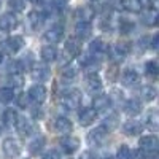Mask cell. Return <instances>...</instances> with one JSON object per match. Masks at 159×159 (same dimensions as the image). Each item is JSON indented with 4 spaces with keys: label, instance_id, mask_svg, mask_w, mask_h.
Segmentation results:
<instances>
[{
    "label": "cell",
    "instance_id": "1",
    "mask_svg": "<svg viewBox=\"0 0 159 159\" xmlns=\"http://www.w3.org/2000/svg\"><path fill=\"white\" fill-rule=\"evenodd\" d=\"M81 103V96H80V91L76 89H72V91H67L65 94H62L61 97V105L67 110H75L80 107Z\"/></svg>",
    "mask_w": 159,
    "mask_h": 159
},
{
    "label": "cell",
    "instance_id": "2",
    "mask_svg": "<svg viewBox=\"0 0 159 159\" xmlns=\"http://www.w3.org/2000/svg\"><path fill=\"white\" fill-rule=\"evenodd\" d=\"M107 137H108V132L105 130L102 126H99V127H96L94 130L89 132L88 143L91 145V147H100V145H103V142L107 140Z\"/></svg>",
    "mask_w": 159,
    "mask_h": 159
},
{
    "label": "cell",
    "instance_id": "3",
    "mask_svg": "<svg viewBox=\"0 0 159 159\" xmlns=\"http://www.w3.org/2000/svg\"><path fill=\"white\" fill-rule=\"evenodd\" d=\"M46 96H48V92H46V88H45L43 84H34V86L29 89V92H27L29 100L35 102L37 105L43 103V102L46 100Z\"/></svg>",
    "mask_w": 159,
    "mask_h": 159
},
{
    "label": "cell",
    "instance_id": "4",
    "mask_svg": "<svg viewBox=\"0 0 159 159\" xmlns=\"http://www.w3.org/2000/svg\"><path fill=\"white\" fill-rule=\"evenodd\" d=\"M139 147H140V151H147V153H151L154 154L159 148V140L156 135H147V137H142L140 142H139Z\"/></svg>",
    "mask_w": 159,
    "mask_h": 159
},
{
    "label": "cell",
    "instance_id": "5",
    "mask_svg": "<svg viewBox=\"0 0 159 159\" xmlns=\"http://www.w3.org/2000/svg\"><path fill=\"white\" fill-rule=\"evenodd\" d=\"M24 46V38L22 37H8L3 42V49L8 54H16L19 49Z\"/></svg>",
    "mask_w": 159,
    "mask_h": 159
},
{
    "label": "cell",
    "instance_id": "6",
    "mask_svg": "<svg viewBox=\"0 0 159 159\" xmlns=\"http://www.w3.org/2000/svg\"><path fill=\"white\" fill-rule=\"evenodd\" d=\"M3 153L8 157H18L21 154V143L16 139H7L3 142Z\"/></svg>",
    "mask_w": 159,
    "mask_h": 159
},
{
    "label": "cell",
    "instance_id": "7",
    "mask_svg": "<svg viewBox=\"0 0 159 159\" xmlns=\"http://www.w3.org/2000/svg\"><path fill=\"white\" fill-rule=\"evenodd\" d=\"M111 105V97L107 96V94H99L92 99V110L96 113L97 111H105L107 108H110Z\"/></svg>",
    "mask_w": 159,
    "mask_h": 159
},
{
    "label": "cell",
    "instance_id": "8",
    "mask_svg": "<svg viewBox=\"0 0 159 159\" xmlns=\"http://www.w3.org/2000/svg\"><path fill=\"white\" fill-rule=\"evenodd\" d=\"M62 38H64V29L61 27V25H52V27H49L45 32V40L51 45L59 43Z\"/></svg>",
    "mask_w": 159,
    "mask_h": 159
},
{
    "label": "cell",
    "instance_id": "9",
    "mask_svg": "<svg viewBox=\"0 0 159 159\" xmlns=\"http://www.w3.org/2000/svg\"><path fill=\"white\" fill-rule=\"evenodd\" d=\"M86 89L92 92V94H96V92L102 89V80L97 75V72H91L86 75Z\"/></svg>",
    "mask_w": 159,
    "mask_h": 159
},
{
    "label": "cell",
    "instance_id": "10",
    "mask_svg": "<svg viewBox=\"0 0 159 159\" xmlns=\"http://www.w3.org/2000/svg\"><path fill=\"white\" fill-rule=\"evenodd\" d=\"M18 27V18L13 15V13H5V15L0 16V29L10 32V30H15Z\"/></svg>",
    "mask_w": 159,
    "mask_h": 159
},
{
    "label": "cell",
    "instance_id": "11",
    "mask_svg": "<svg viewBox=\"0 0 159 159\" xmlns=\"http://www.w3.org/2000/svg\"><path fill=\"white\" fill-rule=\"evenodd\" d=\"M96 118H97V113L92 110V108H89V107H83L81 110H80V113H78V119H80V124L81 126H91L92 123L96 121Z\"/></svg>",
    "mask_w": 159,
    "mask_h": 159
},
{
    "label": "cell",
    "instance_id": "12",
    "mask_svg": "<svg viewBox=\"0 0 159 159\" xmlns=\"http://www.w3.org/2000/svg\"><path fill=\"white\" fill-rule=\"evenodd\" d=\"M64 51H65V54H67L69 59L78 57L80 52H81V45H80V40H76V38L67 40V43H65V46H64Z\"/></svg>",
    "mask_w": 159,
    "mask_h": 159
},
{
    "label": "cell",
    "instance_id": "13",
    "mask_svg": "<svg viewBox=\"0 0 159 159\" xmlns=\"http://www.w3.org/2000/svg\"><path fill=\"white\" fill-rule=\"evenodd\" d=\"M30 72H32V78L35 80V81H38V83H45L46 80H49V76H51L49 69L46 67V65H43V64L35 65Z\"/></svg>",
    "mask_w": 159,
    "mask_h": 159
},
{
    "label": "cell",
    "instance_id": "14",
    "mask_svg": "<svg viewBox=\"0 0 159 159\" xmlns=\"http://www.w3.org/2000/svg\"><path fill=\"white\" fill-rule=\"evenodd\" d=\"M61 147L64 150V153L67 154H73L78 148H80V140L76 137H72V135H67L61 140Z\"/></svg>",
    "mask_w": 159,
    "mask_h": 159
},
{
    "label": "cell",
    "instance_id": "15",
    "mask_svg": "<svg viewBox=\"0 0 159 159\" xmlns=\"http://www.w3.org/2000/svg\"><path fill=\"white\" fill-rule=\"evenodd\" d=\"M96 11L92 7H80L76 11H75V18L78 19V22H89L91 24V19L94 18Z\"/></svg>",
    "mask_w": 159,
    "mask_h": 159
},
{
    "label": "cell",
    "instance_id": "16",
    "mask_svg": "<svg viewBox=\"0 0 159 159\" xmlns=\"http://www.w3.org/2000/svg\"><path fill=\"white\" fill-rule=\"evenodd\" d=\"M15 126H16L18 132H19V134H22V135H29L30 132H32V124H30V121H29L27 118H24V116L16 115Z\"/></svg>",
    "mask_w": 159,
    "mask_h": 159
},
{
    "label": "cell",
    "instance_id": "17",
    "mask_svg": "<svg viewBox=\"0 0 159 159\" xmlns=\"http://www.w3.org/2000/svg\"><path fill=\"white\" fill-rule=\"evenodd\" d=\"M54 129L59 132V134H65V135H67V134H70V132H72L73 124H72L70 119L61 116V118H57L56 121H54Z\"/></svg>",
    "mask_w": 159,
    "mask_h": 159
},
{
    "label": "cell",
    "instance_id": "18",
    "mask_svg": "<svg viewBox=\"0 0 159 159\" xmlns=\"http://www.w3.org/2000/svg\"><path fill=\"white\" fill-rule=\"evenodd\" d=\"M92 27L89 22H78L75 25V34H76V40H86L91 37Z\"/></svg>",
    "mask_w": 159,
    "mask_h": 159
},
{
    "label": "cell",
    "instance_id": "19",
    "mask_svg": "<svg viewBox=\"0 0 159 159\" xmlns=\"http://www.w3.org/2000/svg\"><path fill=\"white\" fill-rule=\"evenodd\" d=\"M121 81L124 86H134L139 83V73L134 69H126L121 75Z\"/></svg>",
    "mask_w": 159,
    "mask_h": 159
},
{
    "label": "cell",
    "instance_id": "20",
    "mask_svg": "<svg viewBox=\"0 0 159 159\" xmlns=\"http://www.w3.org/2000/svg\"><path fill=\"white\" fill-rule=\"evenodd\" d=\"M124 111L129 115V116H135L142 111V102L139 99H129L126 103H124Z\"/></svg>",
    "mask_w": 159,
    "mask_h": 159
},
{
    "label": "cell",
    "instance_id": "21",
    "mask_svg": "<svg viewBox=\"0 0 159 159\" xmlns=\"http://www.w3.org/2000/svg\"><path fill=\"white\" fill-rule=\"evenodd\" d=\"M124 134L126 135H139L142 134V130H143V126L139 123V121H134V119H130V121H127L124 126Z\"/></svg>",
    "mask_w": 159,
    "mask_h": 159
},
{
    "label": "cell",
    "instance_id": "22",
    "mask_svg": "<svg viewBox=\"0 0 159 159\" xmlns=\"http://www.w3.org/2000/svg\"><path fill=\"white\" fill-rule=\"evenodd\" d=\"M40 56H42L43 62H54L57 59V51L54 46H43L40 51Z\"/></svg>",
    "mask_w": 159,
    "mask_h": 159
},
{
    "label": "cell",
    "instance_id": "23",
    "mask_svg": "<svg viewBox=\"0 0 159 159\" xmlns=\"http://www.w3.org/2000/svg\"><path fill=\"white\" fill-rule=\"evenodd\" d=\"M147 127L151 132H156L159 129V113L157 110H150V113L147 115Z\"/></svg>",
    "mask_w": 159,
    "mask_h": 159
},
{
    "label": "cell",
    "instance_id": "24",
    "mask_svg": "<svg viewBox=\"0 0 159 159\" xmlns=\"http://www.w3.org/2000/svg\"><path fill=\"white\" fill-rule=\"evenodd\" d=\"M121 5L124 10H127L130 13H140L143 8L142 0H121Z\"/></svg>",
    "mask_w": 159,
    "mask_h": 159
},
{
    "label": "cell",
    "instance_id": "25",
    "mask_svg": "<svg viewBox=\"0 0 159 159\" xmlns=\"http://www.w3.org/2000/svg\"><path fill=\"white\" fill-rule=\"evenodd\" d=\"M89 51L92 52V54H102V52L107 51V45L103 43V40L102 38H96V40H92L91 45H89Z\"/></svg>",
    "mask_w": 159,
    "mask_h": 159
},
{
    "label": "cell",
    "instance_id": "26",
    "mask_svg": "<svg viewBox=\"0 0 159 159\" xmlns=\"http://www.w3.org/2000/svg\"><path fill=\"white\" fill-rule=\"evenodd\" d=\"M156 96H157V92H156V89H154L153 86H142V88H140V97H142L145 102L154 100Z\"/></svg>",
    "mask_w": 159,
    "mask_h": 159
},
{
    "label": "cell",
    "instance_id": "27",
    "mask_svg": "<svg viewBox=\"0 0 159 159\" xmlns=\"http://www.w3.org/2000/svg\"><path fill=\"white\" fill-rule=\"evenodd\" d=\"M43 147H45V139L43 137H37L29 145V153L30 154H38L40 151L43 150Z\"/></svg>",
    "mask_w": 159,
    "mask_h": 159
},
{
    "label": "cell",
    "instance_id": "28",
    "mask_svg": "<svg viewBox=\"0 0 159 159\" xmlns=\"http://www.w3.org/2000/svg\"><path fill=\"white\" fill-rule=\"evenodd\" d=\"M102 127L110 134L111 130H115V129L118 127V116H116V115H111V116H108V118H105V121H103Z\"/></svg>",
    "mask_w": 159,
    "mask_h": 159
},
{
    "label": "cell",
    "instance_id": "29",
    "mask_svg": "<svg viewBox=\"0 0 159 159\" xmlns=\"http://www.w3.org/2000/svg\"><path fill=\"white\" fill-rule=\"evenodd\" d=\"M13 99H15V91H13V88H0V100L8 103L11 102Z\"/></svg>",
    "mask_w": 159,
    "mask_h": 159
},
{
    "label": "cell",
    "instance_id": "30",
    "mask_svg": "<svg viewBox=\"0 0 159 159\" xmlns=\"http://www.w3.org/2000/svg\"><path fill=\"white\" fill-rule=\"evenodd\" d=\"M130 51V46H129V43H118V45H115V48H113V52L118 56V57H124L127 52Z\"/></svg>",
    "mask_w": 159,
    "mask_h": 159
},
{
    "label": "cell",
    "instance_id": "31",
    "mask_svg": "<svg viewBox=\"0 0 159 159\" xmlns=\"http://www.w3.org/2000/svg\"><path fill=\"white\" fill-rule=\"evenodd\" d=\"M156 19H157V11L147 10V13L143 15V22L147 24V25H154L156 24Z\"/></svg>",
    "mask_w": 159,
    "mask_h": 159
},
{
    "label": "cell",
    "instance_id": "32",
    "mask_svg": "<svg viewBox=\"0 0 159 159\" xmlns=\"http://www.w3.org/2000/svg\"><path fill=\"white\" fill-rule=\"evenodd\" d=\"M10 83L13 88H22L24 86V76L19 73H11L10 75Z\"/></svg>",
    "mask_w": 159,
    "mask_h": 159
},
{
    "label": "cell",
    "instance_id": "33",
    "mask_svg": "<svg viewBox=\"0 0 159 159\" xmlns=\"http://www.w3.org/2000/svg\"><path fill=\"white\" fill-rule=\"evenodd\" d=\"M2 119H3V124H5L7 127H8V126H11V124H15V119H16V111H13V110H7V111L3 113Z\"/></svg>",
    "mask_w": 159,
    "mask_h": 159
},
{
    "label": "cell",
    "instance_id": "34",
    "mask_svg": "<svg viewBox=\"0 0 159 159\" xmlns=\"http://www.w3.org/2000/svg\"><path fill=\"white\" fill-rule=\"evenodd\" d=\"M130 150L127 145H121L118 148V153H116V159H130Z\"/></svg>",
    "mask_w": 159,
    "mask_h": 159
},
{
    "label": "cell",
    "instance_id": "35",
    "mask_svg": "<svg viewBox=\"0 0 159 159\" xmlns=\"http://www.w3.org/2000/svg\"><path fill=\"white\" fill-rule=\"evenodd\" d=\"M29 21H30V24H32V27H38V25L43 22L42 15H38L37 11H34V13H30V15H29Z\"/></svg>",
    "mask_w": 159,
    "mask_h": 159
},
{
    "label": "cell",
    "instance_id": "36",
    "mask_svg": "<svg viewBox=\"0 0 159 159\" xmlns=\"http://www.w3.org/2000/svg\"><path fill=\"white\" fill-rule=\"evenodd\" d=\"M145 69H147V73H150V75H153V76H156V75L159 73V69H157L156 61H150V62H147Z\"/></svg>",
    "mask_w": 159,
    "mask_h": 159
},
{
    "label": "cell",
    "instance_id": "37",
    "mask_svg": "<svg viewBox=\"0 0 159 159\" xmlns=\"http://www.w3.org/2000/svg\"><path fill=\"white\" fill-rule=\"evenodd\" d=\"M132 29H134V24H132L130 21H127V19H123L121 24H119V30H121V34H129Z\"/></svg>",
    "mask_w": 159,
    "mask_h": 159
},
{
    "label": "cell",
    "instance_id": "38",
    "mask_svg": "<svg viewBox=\"0 0 159 159\" xmlns=\"http://www.w3.org/2000/svg\"><path fill=\"white\" fill-rule=\"evenodd\" d=\"M16 103H18L19 108H25V107L29 105V97H27V94H19V96L16 97Z\"/></svg>",
    "mask_w": 159,
    "mask_h": 159
},
{
    "label": "cell",
    "instance_id": "39",
    "mask_svg": "<svg viewBox=\"0 0 159 159\" xmlns=\"http://www.w3.org/2000/svg\"><path fill=\"white\" fill-rule=\"evenodd\" d=\"M75 75H76L75 67H70V65H67V67L62 69V76H64V78H73Z\"/></svg>",
    "mask_w": 159,
    "mask_h": 159
},
{
    "label": "cell",
    "instance_id": "40",
    "mask_svg": "<svg viewBox=\"0 0 159 159\" xmlns=\"http://www.w3.org/2000/svg\"><path fill=\"white\" fill-rule=\"evenodd\" d=\"M42 159H61V153L57 150H49L43 154Z\"/></svg>",
    "mask_w": 159,
    "mask_h": 159
},
{
    "label": "cell",
    "instance_id": "41",
    "mask_svg": "<svg viewBox=\"0 0 159 159\" xmlns=\"http://www.w3.org/2000/svg\"><path fill=\"white\" fill-rule=\"evenodd\" d=\"M10 7H13V10H16V11H22L24 0H10Z\"/></svg>",
    "mask_w": 159,
    "mask_h": 159
},
{
    "label": "cell",
    "instance_id": "42",
    "mask_svg": "<svg viewBox=\"0 0 159 159\" xmlns=\"http://www.w3.org/2000/svg\"><path fill=\"white\" fill-rule=\"evenodd\" d=\"M52 3H54L56 8H64L65 5L69 3V0H52Z\"/></svg>",
    "mask_w": 159,
    "mask_h": 159
},
{
    "label": "cell",
    "instance_id": "43",
    "mask_svg": "<svg viewBox=\"0 0 159 159\" xmlns=\"http://www.w3.org/2000/svg\"><path fill=\"white\" fill-rule=\"evenodd\" d=\"M130 159H145V156H143V151L137 150V151H134V153H130Z\"/></svg>",
    "mask_w": 159,
    "mask_h": 159
},
{
    "label": "cell",
    "instance_id": "44",
    "mask_svg": "<svg viewBox=\"0 0 159 159\" xmlns=\"http://www.w3.org/2000/svg\"><path fill=\"white\" fill-rule=\"evenodd\" d=\"M80 159H96V156L92 154L91 151H84V153L81 154V157H80Z\"/></svg>",
    "mask_w": 159,
    "mask_h": 159
},
{
    "label": "cell",
    "instance_id": "45",
    "mask_svg": "<svg viewBox=\"0 0 159 159\" xmlns=\"http://www.w3.org/2000/svg\"><path fill=\"white\" fill-rule=\"evenodd\" d=\"M151 48H153V49H156V48H157V35H154V37H153V42H151Z\"/></svg>",
    "mask_w": 159,
    "mask_h": 159
},
{
    "label": "cell",
    "instance_id": "46",
    "mask_svg": "<svg viewBox=\"0 0 159 159\" xmlns=\"http://www.w3.org/2000/svg\"><path fill=\"white\" fill-rule=\"evenodd\" d=\"M29 2H30V3H40L42 0H29Z\"/></svg>",
    "mask_w": 159,
    "mask_h": 159
},
{
    "label": "cell",
    "instance_id": "47",
    "mask_svg": "<svg viewBox=\"0 0 159 159\" xmlns=\"http://www.w3.org/2000/svg\"><path fill=\"white\" fill-rule=\"evenodd\" d=\"M102 159H115V157H113V156H110V154H108V156H103V157H102Z\"/></svg>",
    "mask_w": 159,
    "mask_h": 159
},
{
    "label": "cell",
    "instance_id": "48",
    "mask_svg": "<svg viewBox=\"0 0 159 159\" xmlns=\"http://www.w3.org/2000/svg\"><path fill=\"white\" fill-rule=\"evenodd\" d=\"M2 61H3V57H2V54H0V64H2Z\"/></svg>",
    "mask_w": 159,
    "mask_h": 159
}]
</instances>
